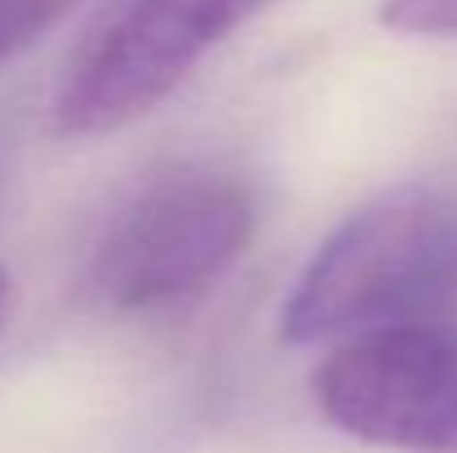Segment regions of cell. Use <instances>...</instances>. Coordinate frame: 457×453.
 I'll use <instances>...</instances> for the list:
<instances>
[{
	"instance_id": "8992f818",
	"label": "cell",
	"mask_w": 457,
	"mask_h": 453,
	"mask_svg": "<svg viewBox=\"0 0 457 453\" xmlns=\"http://www.w3.org/2000/svg\"><path fill=\"white\" fill-rule=\"evenodd\" d=\"M382 22L404 36H457V0H386Z\"/></svg>"
},
{
	"instance_id": "52a82bcc",
	"label": "cell",
	"mask_w": 457,
	"mask_h": 453,
	"mask_svg": "<svg viewBox=\"0 0 457 453\" xmlns=\"http://www.w3.org/2000/svg\"><path fill=\"white\" fill-rule=\"evenodd\" d=\"M4 306H9V281L0 276V320H4Z\"/></svg>"
},
{
	"instance_id": "3957f363",
	"label": "cell",
	"mask_w": 457,
	"mask_h": 453,
	"mask_svg": "<svg viewBox=\"0 0 457 453\" xmlns=\"http://www.w3.org/2000/svg\"><path fill=\"white\" fill-rule=\"evenodd\" d=\"M267 0H98L54 89V130L98 138L160 107Z\"/></svg>"
},
{
	"instance_id": "6da1fadb",
	"label": "cell",
	"mask_w": 457,
	"mask_h": 453,
	"mask_svg": "<svg viewBox=\"0 0 457 453\" xmlns=\"http://www.w3.org/2000/svg\"><path fill=\"white\" fill-rule=\"evenodd\" d=\"M453 315L457 191L400 187L333 227L285 298L280 333L315 347Z\"/></svg>"
},
{
	"instance_id": "5b68a950",
	"label": "cell",
	"mask_w": 457,
	"mask_h": 453,
	"mask_svg": "<svg viewBox=\"0 0 457 453\" xmlns=\"http://www.w3.org/2000/svg\"><path fill=\"white\" fill-rule=\"evenodd\" d=\"M76 0H0V63L40 40Z\"/></svg>"
},
{
	"instance_id": "7a4b0ae2",
	"label": "cell",
	"mask_w": 457,
	"mask_h": 453,
	"mask_svg": "<svg viewBox=\"0 0 457 453\" xmlns=\"http://www.w3.org/2000/svg\"><path fill=\"white\" fill-rule=\"evenodd\" d=\"M258 191L218 164H173L107 227L89 289L120 315H169L200 302L253 245Z\"/></svg>"
},
{
	"instance_id": "277c9868",
	"label": "cell",
	"mask_w": 457,
	"mask_h": 453,
	"mask_svg": "<svg viewBox=\"0 0 457 453\" xmlns=\"http://www.w3.org/2000/svg\"><path fill=\"white\" fill-rule=\"evenodd\" d=\"M315 405L364 445L457 453V320L333 342L315 369Z\"/></svg>"
}]
</instances>
